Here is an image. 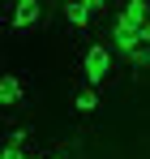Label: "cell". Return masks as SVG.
Instances as JSON below:
<instances>
[{"instance_id": "1", "label": "cell", "mask_w": 150, "mask_h": 159, "mask_svg": "<svg viewBox=\"0 0 150 159\" xmlns=\"http://www.w3.org/2000/svg\"><path fill=\"white\" fill-rule=\"evenodd\" d=\"M107 48H112L116 56H125V60L137 56L142 48H146V43H142V26H133V22H125V17L116 13V22H112V30H107Z\"/></svg>"}, {"instance_id": "2", "label": "cell", "mask_w": 150, "mask_h": 159, "mask_svg": "<svg viewBox=\"0 0 150 159\" xmlns=\"http://www.w3.org/2000/svg\"><path fill=\"white\" fill-rule=\"evenodd\" d=\"M112 60H116V52H112L107 43H90V48L82 52V73H86V82L99 86V82L112 73Z\"/></svg>"}, {"instance_id": "3", "label": "cell", "mask_w": 150, "mask_h": 159, "mask_svg": "<svg viewBox=\"0 0 150 159\" xmlns=\"http://www.w3.org/2000/svg\"><path fill=\"white\" fill-rule=\"evenodd\" d=\"M39 17H43V4H39V0H17V4L9 9L13 30H34V26H39Z\"/></svg>"}, {"instance_id": "4", "label": "cell", "mask_w": 150, "mask_h": 159, "mask_svg": "<svg viewBox=\"0 0 150 159\" xmlns=\"http://www.w3.org/2000/svg\"><path fill=\"white\" fill-rule=\"evenodd\" d=\"M95 13H99V0H77V4H64V22H69L73 30H86Z\"/></svg>"}, {"instance_id": "5", "label": "cell", "mask_w": 150, "mask_h": 159, "mask_svg": "<svg viewBox=\"0 0 150 159\" xmlns=\"http://www.w3.org/2000/svg\"><path fill=\"white\" fill-rule=\"evenodd\" d=\"M17 99H22V78H17V73H4V78H0V103L13 107Z\"/></svg>"}, {"instance_id": "6", "label": "cell", "mask_w": 150, "mask_h": 159, "mask_svg": "<svg viewBox=\"0 0 150 159\" xmlns=\"http://www.w3.org/2000/svg\"><path fill=\"white\" fill-rule=\"evenodd\" d=\"M120 17L133 22V26H146V22H150V4H146V0H129L125 9H120Z\"/></svg>"}, {"instance_id": "7", "label": "cell", "mask_w": 150, "mask_h": 159, "mask_svg": "<svg viewBox=\"0 0 150 159\" xmlns=\"http://www.w3.org/2000/svg\"><path fill=\"white\" fill-rule=\"evenodd\" d=\"M73 107H77V112H86V116H90V112L99 107V95H95V90H82V95L73 99Z\"/></svg>"}, {"instance_id": "8", "label": "cell", "mask_w": 150, "mask_h": 159, "mask_svg": "<svg viewBox=\"0 0 150 159\" xmlns=\"http://www.w3.org/2000/svg\"><path fill=\"white\" fill-rule=\"evenodd\" d=\"M4 146H17V151H22V146H26V129H13L9 138H4Z\"/></svg>"}, {"instance_id": "9", "label": "cell", "mask_w": 150, "mask_h": 159, "mask_svg": "<svg viewBox=\"0 0 150 159\" xmlns=\"http://www.w3.org/2000/svg\"><path fill=\"white\" fill-rule=\"evenodd\" d=\"M0 159H30V155H26V151H17V146H4V151H0Z\"/></svg>"}, {"instance_id": "10", "label": "cell", "mask_w": 150, "mask_h": 159, "mask_svg": "<svg viewBox=\"0 0 150 159\" xmlns=\"http://www.w3.org/2000/svg\"><path fill=\"white\" fill-rule=\"evenodd\" d=\"M142 43H146V48H150V22H146V26H142Z\"/></svg>"}, {"instance_id": "11", "label": "cell", "mask_w": 150, "mask_h": 159, "mask_svg": "<svg viewBox=\"0 0 150 159\" xmlns=\"http://www.w3.org/2000/svg\"><path fill=\"white\" fill-rule=\"evenodd\" d=\"M30 159H56V155H30Z\"/></svg>"}]
</instances>
